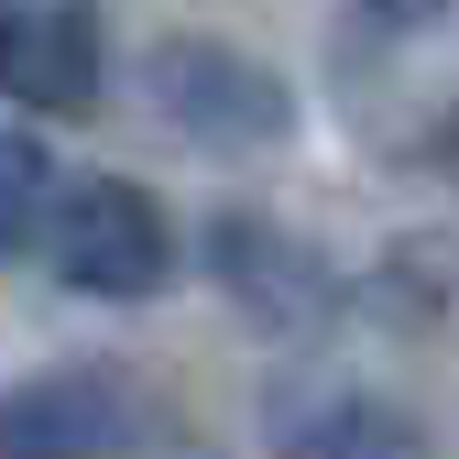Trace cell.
Returning <instances> with one entry per match:
<instances>
[{"label":"cell","instance_id":"6da1fadb","mask_svg":"<svg viewBox=\"0 0 459 459\" xmlns=\"http://www.w3.org/2000/svg\"><path fill=\"white\" fill-rule=\"evenodd\" d=\"M44 252H55V273H66L77 296L143 307V296L176 284V219H164V197L132 186V176H77L44 208Z\"/></svg>","mask_w":459,"mask_h":459},{"label":"cell","instance_id":"7a4b0ae2","mask_svg":"<svg viewBox=\"0 0 459 459\" xmlns=\"http://www.w3.org/2000/svg\"><path fill=\"white\" fill-rule=\"evenodd\" d=\"M153 109L186 143H219V153H263V143H284V121H296V99H284V77L263 66V55L208 44V33L153 44Z\"/></svg>","mask_w":459,"mask_h":459},{"label":"cell","instance_id":"3957f363","mask_svg":"<svg viewBox=\"0 0 459 459\" xmlns=\"http://www.w3.org/2000/svg\"><path fill=\"white\" fill-rule=\"evenodd\" d=\"M208 273H219V296L252 328H273V339H307V328L339 317V263L317 241H296L284 219H263V208H219L208 219Z\"/></svg>","mask_w":459,"mask_h":459},{"label":"cell","instance_id":"277c9868","mask_svg":"<svg viewBox=\"0 0 459 459\" xmlns=\"http://www.w3.org/2000/svg\"><path fill=\"white\" fill-rule=\"evenodd\" d=\"M132 437H143V405L99 361H55L0 394V459H121Z\"/></svg>","mask_w":459,"mask_h":459},{"label":"cell","instance_id":"5b68a950","mask_svg":"<svg viewBox=\"0 0 459 459\" xmlns=\"http://www.w3.org/2000/svg\"><path fill=\"white\" fill-rule=\"evenodd\" d=\"M0 88H12L22 109H88L99 99V12H88V0H44V12L12 0Z\"/></svg>","mask_w":459,"mask_h":459},{"label":"cell","instance_id":"8992f818","mask_svg":"<svg viewBox=\"0 0 459 459\" xmlns=\"http://www.w3.org/2000/svg\"><path fill=\"white\" fill-rule=\"evenodd\" d=\"M361 427V394L351 383H284L273 394V459H339Z\"/></svg>","mask_w":459,"mask_h":459},{"label":"cell","instance_id":"52a82bcc","mask_svg":"<svg viewBox=\"0 0 459 459\" xmlns=\"http://www.w3.org/2000/svg\"><path fill=\"white\" fill-rule=\"evenodd\" d=\"M44 208H55V164H44V143L0 121V263L44 241Z\"/></svg>","mask_w":459,"mask_h":459},{"label":"cell","instance_id":"ba28073f","mask_svg":"<svg viewBox=\"0 0 459 459\" xmlns=\"http://www.w3.org/2000/svg\"><path fill=\"white\" fill-rule=\"evenodd\" d=\"M339 459H427V437L405 427V416H383V405H361V427H351V448Z\"/></svg>","mask_w":459,"mask_h":459},{"label":"cell","instance_id":"9c48e42d","mask_svg":"<svg viewBox=\"0 0 459 459\" xmlns=\"http://www.w3.org/2000/svg\"><path fill=\"white\" fill-rule=\"evenodd\" d=\"M0 33H12V0H0Z\"/></svg>","mask_w":459,"mask_h":459}]
</instances>
